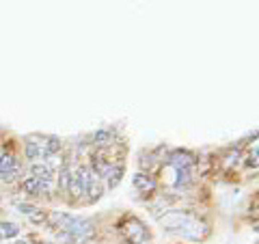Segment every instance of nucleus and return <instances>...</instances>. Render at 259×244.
Returning <instances> with one entry per match:
<instances>
[{
  "label": "nucleus",
  "instance_id": "f257e3e1",
  "mask_svg": "<svg viewBox=\"0 0 259 244\" xmlns=\"http://www.w3.org/2000/svg\"><path fill=\"white\" fill-rule=\"evenodd\" d=\"M46 222H50V227L56 231V238L65 244H84L95 233V225L91 218L74 216L67 212H50Z\"/></svg>",
  "mask_w": 259,
  "mask_h": 244
},
{
  "label": "nucleus",
  "instance_id": "f03ea898",
  "mask_svg": "<svg viewBox=\"0 0 259 244\" xmlns=\"http://www.w3.org/2000/svg\"><path fill=\"white\" fill-rule=\"evenodd\" d=\"M160 227L164 231L179 233L186 240H201L207 235V225L192 212H182V210H171L164 216L158 218Z\"/></svg>",
  "mask_w": 259,
  "mask_h": 244
},
{
  "label": "nucleus",
  "instance_id": "7ed1b4c3",
  "mask_svg": "<svg viewBox=\"0 0 259 244\" xmlns=\"http://www.w3.org/2000/svg\"><path fill=\"white\" fill-rule=\"evenodd\" d=\"M121 231H123V235L127 238L130 244H147V240H149V233H147L145 225L134 216H130L121 222Z\"/></svg>",
  "mask_w": 259,
  "mask_h": 244
},
{
  "label": "nucleus",
  "instance_id": "20e7f679",
  "mask_svg": "<svg viewBox=\"0 0 259 244\" xmlns=\"http://www.w3.org/2000/svg\"><path fill=\"white\" fill-rule=\"evenodd\" d=\"M164 175H167V182L173 186V188H186L190 182H192V177H190V171H186V169H177V167H171V164H167L162 171Z\"/></svg>",
  "mask_w": 259,
  "mask_h": 244
},
{
  "label": "nucleus",
  "instance_id": "39448f33",
  "mask_svg": "<svg viewBox=\"0 0 259 244\" xmlns=\"http://www.w3.org/2000/svg\"><path fill=\"white\" fill-rule=\"evenodd\" d=\"M20 175V164L11 154L0 156V179L3 182H13Z\"/></svg>",
  "mask_w": 259,
  "mask_h": 244
},
{
  "label": "nucleus",
  "instance_id": "423d86ee",
  "mask_svg": "<svg viewBox=\"0 0 259 244\" xmlns=\"http://www.w3.org/2000/svg\"><path fill=\"white\" fill-rule=\"evenodd\" d=\"M194 162H197V158H194L190 152H182V149L171 152L169 154V160H167V164H171V167L186 169V171H190V167H194Z\"/></svg>",
  "mask_w": 259,
  "mask_h": 244
},
{
  "label": "nucleus",
  "instance_id": "0eeeda50",
  "mask_svg": "<svg viewBox=\"0 0 259 244\" xmlns=\"http://www.w3.org/2000/svg\"><path fill=\"white\" fill-rule=\"evenodd\" d=\"M22 190L31 197H43V195H50V184L39 182L37 177H24L22 179Z\"/></svg>",
  "mask_w": 259,
  "mask_h": 244
},
{
  "label": "nucleus",
  "instance_id": "6e6552de",
  "mask_svg": "<svg viewBox=\"0 0 259 244\" xmlns=\"http://www.w3.org/2000/svg\"><path fill=\"white\" fill-rule=\"evenodd\" d=\"M16 207H18V210H20L22 214H24V216H26L28 220H33L35 225H41V222H46V218H48V214L43 212L41 207L33 205V203H24V201H18Z\"/></svg>",
  "mask_w": 259,
  "mask_h": 244
},
{
  "label": "nucleus",
  "instance_id": "1a4fd4ad",
  "mask_svg": "<svg viewBox=\"0 0 259 244\" xmlns=\"http://www.w3.org/2000/svg\"><path fill=\"white\" fill-rule=\"evenodd\" d=\"M24 154L26 160H31L33 164L41 160L43 162V149H41V136H28L24 143Z\"/></svg>",
  "mask_w": 259,
  "mask_h": 244
},
{
  "label": "nucleus",
  "instance_id": "9d476101",
  "mask_svg": "<svg viewBox=\"0 0 259 244\" xmlns=\"http://www.w3.org/2000/svg\"><path fill=\"white\" fill-rule=\"evenodd\" d=\"M31 171H33V177H37L39 182H43V184H52V179H54V167L50 162H35L33 167H31Z\"/></svg>",
  "mask_w": 259,
  "mask_h": 244
},
{
  "label": "nucleus",
  "instance_id": "9b49d317",
  "mask_svg": "<svg viewBox=\"0 0 259 244\" xmlns=\"http://www.w3.org/2000/svg\"><path fill=\"white\" fill-rule=\"evenodd\" d=\"M132 184H134V188L141 192V195H151V192L156 190V179L147 175V173H136L132 177Z\"/></svg>",
  "mask_w": 259,
  "mask_h": 244
},
{
  "label": "nucleus",
  "instance_id": "f8f14e48",
  "mask_svg": "<svg viewBox=\"0 0 259 244\" xmlns=\"http://www.w3.org/2000/svg\"><path fill=\"white\" fill-rule=\"evenodd\" d=\"M112 141H114L112 130H97L93 134V145H97V147H108V145H112Z\"/></svg>",
  "mask_w": 259,
  "mask_h": 244
},
{
  "label": "nucleus",
  "instance_id": "ddd939ff",
  "mask_svg": "<svg viewBox=\"0 0 259 244\" xmlns=\"http://www.w3.org/2000/svg\"><path fill=\"white\" fill-rule=\"evenodd\" d=\"M20 233V225H16V222H0V240H9V238H16V235Z\"/></svg>",
  "mask_w": 259,
  "mask_h": 244
},
{
  "label": "nucleus",
  "instance_id": "4468645a",
  "mask_svg": "<svg viewBox=\"0 0 259 244\" xmlns=\"http://www.w3.org/2000/svg\"><path fill=\"white\" fill-rule=\"evenodd\" d=\"M121 175H123V167H121V164H114L112 171H110V173H108V177H106L108 186H110V188H114V186H119Z\"/></svg>",
  "mask_w": 259,
  "mask_h": 244
},
{
  "label": "nucleus",
  "instance_id": "2eb2a0df",
  "mask_svg": "<svg viewBox=\"0 0 259 244\" xmlns=\"http://www.w3.org/2000/svg\"><path fill=\"white\" fill-rule=\"evenodd\" d=\"M18 244H26V242H18Z\"/></svg>",
  "mask_w": 259,
  "mask_h": 244
}]
</instances>
